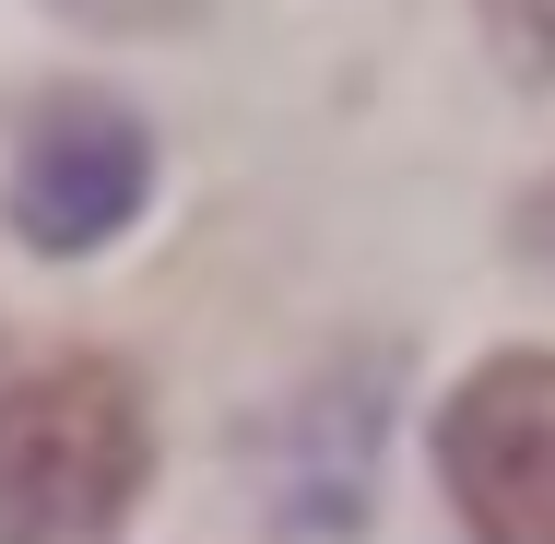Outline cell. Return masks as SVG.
I'll use <instances>...</instances> for the list:
<instances>
[{"label":"cell","mask_w":555,"mask_h":544,"mask_svg":"<svg viewBox=\"0 0 555 544\" xmlns=\"http://www.w3.org/2000/svg\"><path fill=\"white\" fill-rule=\"evenodd\" d=\"M154 485V403L118 355H60L0 391V544H107Z\"/></svg>","instance_id":"obj_1"},{"label":"cell","mask_w":555,"mask_h":544,"mask_svg":"<svg viewBox=\"0 0 555 544\" xmlns=\"http://www.w3.org/2000/svg\"><path fill=\"white\" fill-rule=\"evenodd\" d=\"M438 485L473 544H555V355H485L438 403Z\"/></svg>","instance_id":"obj_2"},{"label":"cell","mask_w":555,"mask_h":544,"mask_svg":"<svg viewBox=\"0 0 555 544\" xmlns=\"http://www.w3.org/2000/svg\"><path fill=\"white\" fill-rule=\"evenodd\" d=\"M154 202V130L95 96V84H72V96H48V107L24 118V142H12V178H0V214L24 249H48V261H83V249H107L130 237V214Z\"/></svg>","instance_id":"obj_3"},{"label":"cell","mask_w":555,"mask_h":544,"mask_svg":"<svg viewBox=\"0 0 555 544\" xmlns=\"http://www.w3.org/2000/svg\"><path fill=\"white\" fill-rule=\"evenodd\" d=\"M496 48H508V72L555 84V0H496Z\"/></svg>","instance_id":"obj_4"},{"label":"cell","mask_w":555,"mask_h":544,"mask_svg":"<svg viewBox=\"0 0 555 544\" xmlns=\"http://www.w3.org/2000/svg\"><path fill=\"white\" fill-rule=\"evenodd\" d=\"M48 12H72V24H95V36H166V24H190L202 0H48Z\"/></svg>","instance_id":"obj_5"},{"label":"cell","mask_w":555,"mask_h":544,"mask_svg":"<svg viewBox=\"0 0 555 544\" xmlns=\"http://www.w3.org/2000/svg\"><path fill=\"white\" fill-rule=\"evenodd\" d=\"M520 249H532V261H544V273H555V178H544V190H532V202H520Z\"/></svg>","instance_id":"obj_6"}]
</instances>
